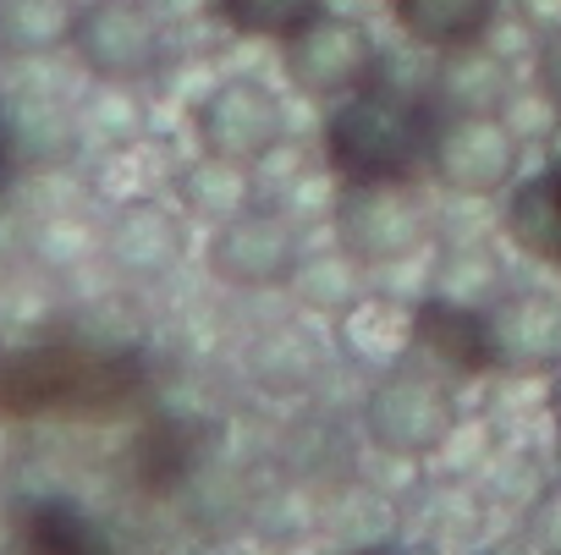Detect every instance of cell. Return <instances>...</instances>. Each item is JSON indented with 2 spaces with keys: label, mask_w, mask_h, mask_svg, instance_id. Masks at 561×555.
Returning a JSON list of instances; mask_svg holds the SVG:
<instances>
[{
  "label": "cell",
  "mask_w": 561,
  "mask_h": 555,
  "mask_svg": "<svg viewBox=\"0 0 561 555\" xmlns=\"http://www.w3.org/2000/svg\"><path fill=\"white\" fill-rule=\"evenodd\" d=\"M435 105L430 89H391L386 78L364 94L331 105L320 154L336 171V182H419L430 154Z\"/></svg>",
  "instance_id": "6da1fadb"
},
{
  "label": "cell",
  "mask_w": 561,
  "mask_h": 555,
  "mask_svg": "<svg viewBox=\"0 0 561 555\" xmlns=\"http://www.w3.org/2000/svg\"><path fill=\"white\" fill-rule=\"evenodd\" d=\"M424 176L451 198H506L523 176V132L506 111H435Z\"/></svg>",
  "instance_id": "7a4b0ae2"
},
{
  "label": "cell",
  "mask_w": 561,
  "mask_h": 555,
  "mask_svg": "<svg viewBox=\"0 0 561 555\" xmlns=\"http://www.w3.org/2000/svg\"><path fill=\"white\" fill-rule=\"evenodd\" d=\"M380 45L369 34V23L320 7L304 28H293L280 39V72H287L293 94L314 100V105H342L353 94H364L369 83H380Z\"/></svg>",
  "instance_id": "3957f363"
},
{
  "label": "cell",
  "mask_w": 561,
  "mask_h": 555,
  "mask_svg": "<svg viewBox=\"0 0 561 555\" xmlns=\"http://www.w3.org/2000/svg\"><path fill=\"white\" fill-rule=\"evenodd\" d=\"M331 226L336 247H347L364 269L408 264L435 242V215L419 182H342Z\"/></svg>",
  "instance_id": "277c9868"
},
{
  "label": "cell",
  "mask_w": 561,
  "mask_h": 555,
  "mask_svg": "<svg viewBox=\"0 0 561 555\" xmlns=\"http://www.w3.org/2000/svg\"><path fill=\"white\" fill-rule=\"evenodd\" d=\"M309 247H304V220L280 204L259 198L242 215L220 220L209 231V275L231 292H280L298 281Z\"/></svg>",
  "instance_id": "5b68a950"
},
{
  "label": "cell",
  "mask_w": 561,
  "mask_h": 555,
  "mask_svg": "<svg viewBox=\"0 0 561 555\" xmlns=\"http://www.w3.org/2000/svg\"><path fill=\"white\" fill-rule=\"evenodd\" d=\"M364 424L386 456H435L457 429V396L440 369L397 363V369L375 374Z\"/></svg>",
  "instance_id": "8992f818"
},
{
  "label": "cell",
  "mask_w": 561,
  "mask_h": 555,
  "mask_svg": "<svg viewBox=\"0 0 561 555\" xmlns=\"http://www.w3.org/2000/svg\"><path fill=\"white\" fill-rule=\"evenodd\" d=\"M193 143L198 154L259 165L287 143V105H280V94L264 78L231 72L193 100Z\"/></svg>",
  "instance_id": "52a82bcc"
},
{
  "label": "cell",
  "mask_w": 561,
  "mask_h": 555,
  "mask_svg": "<svg viewBox=\"0 0 561 555\" xmlns=\"http://www.w3.org/2000/svg\"><path fill=\"white\" fill-rule=\"evenodd\" d=\"M72 56L94 83L138 89L171 56V28L149 12V0H89L72 28Z\"/></svg>",
  "instance_id": "ba28073f"
},
{
  "label": "cell",
  "mask_w": 561,
  "mask_h": 555,
  "mask_svg": "<svg viewBox=\"0 0 561 555\" xmlns=\"http://www.w3.org/2000/svg\"><path fill=\"white\" fill-rule=\"evenodd\" d=\"M413 336H419V352L446 374H495L501 369L490 309H479V303H457V298L435 292L413 309Z\"/></svg>",
  "instance_id": "9c48e42d"
},
{
  "label": "cell",
  "mask_w": 561,
  "mask_h": 555,
  "mask_svg": "<svg viewBox=\"0 0 561 555\" xmlns=\"http://www.w3.org/2000/svg\"><path fill=\"white\" fill-rule=\"evenodd\" d=\"M501 369L512 374H556L561 369V298L556 292H506L490 309Z\"/></svg>",
  "instance_id": "30bf717a"
},
{
  "label": "cell",
  "mask_w": 561,
  "mask_h": 555,
  "mask_svg": "<svg viewBox=\"0 0 561 555\" xmlns=\"http://www.w3.org/2000/svg\"><path fill=\"white\" fill-rule=\"evenodd\" d=\"M413 309L419 303H397V298H380V292H364L353 309H342L336 320V342L347 352V363L369 369V374H386L397 363H408L419 352V336H413Z\"/></svg>",
  "instance_id": "8fae6325"
},
{
  "label": "cell",
  "mask_w": 561,
  "mask_h": 555,
  "mask_svg": "<svg viewBox=\"0 0 561 555\" xmlns=\"http://www.w3.org/2000/svg\"><path fill=\"white\" fill-rule=\"evenodd\" d=\"M424 89H430L435 111H506L517 100L506 56H495L484 39L462 45V50H440Z\"/></svg>",
  "instance_id": "7c38bea8"
},
{
  "label": "cell",
  "mask_w": 561,
  "mask_h": 555,
  "mask_svg": "<svg viewBox=\"0 0 561 555\" xmlns=\"http://www.w3.org/2000/svg\"><path fill=\"white\" fill-rule=\"evenodd\" d=\"M111 258L116 269L154 281V275L176 269L182 258V215H171L160 198H127L111 220Z\"/></svg>",
  "instance_id": "4fadbf2b"
},
{
  "label": "cell",
  "mask_w": 561,
  "mask_h": 555,
  "mask_svg": "<svg viewBox=\"0 0 561 555\" xmlns=\"http://www.w3.org/2000/svg\"><path fill=\"white\" fill-rule=\"evenodd\" d=\"M495 12H501V0H391L397 28L430 56L479 45L490 34Z\"/></svg>",
  "instance_id": "5bb4252c"
},
{
  "label": "cell",
  "mask_w": 561,
  "mask_h": 555,
  "mask_svg": "<svg viewBox=\"0 0 561 555\" xmlns=\"http://www.w3.org/2000/svg\"><path fill=\"white\" fill-rule=\"evenodd\" d=\"M176 198H182L187 215L220 226V220L242 215L248 204H259V176H253V165H231V160L198 154L193 165L176 171Z\"/></svg>",
  "instance_id": "9a60e30c"
},
{
  "label": "cell",
  "mask_w": 561,
  "mask_h": 555,
  "mask_svg": "<svg viewBox=\"0 0 561 555\" xmlns=\"http://www.w3.org/2000/svg\"><path fill=\"white\" fill-rule=\"evenodd\" d=\"M506 236L523 253L561 264V171L517 176V187L506 193Z\"/></svg>",
  "instance_id": "2e32d148"
},
{
  "label": "cell",
  "mask_w": 561,
  "mask_h": 555,
  "mask_svg": "<svg viewBox=\"0 0 561 555\" xmlns=\"http://www.w3.org/2000/svg\"><path fill=\"white\" fill-rule=\"evenodd\" d=\"M78 0H0V45L12 56H56L72 50Z\"/></svg>",
  "instance_id": "e0dca14e"
},
{
  "label": "cell",
  "mask_w": 561,
  "mask_h": 555,
  "mask_svg": "<svg viewBox=\"0 0 561 555\" xmlns=\"http://www.w3.org/2000/svg\"><path fill=\"white\" fill-rule=\"evenodd\" d=\"M325 0H215V18L242 34V39H287L293 28H304Z\"/></svg>",
  "instance_id": "ac0fdd59"
},
{
  "label": "cell",
  "mask_w": 561,
  "mask_h": 555,
  "mask_svg": "<svg viewBox=\"0 0 561 555\" xmlns=\"http://www.w3.org/2000/svg\"><path fill=\"white\" fill-rule=\"evenodd\" d=\"M358 275H364V264H358L347 247H336V253H320V258L309 253L293 287H304L309 309H320V314H342V309H353V303L364 298Z\"/></svg>",
  "instance_id": "d6986e66"
},
{
  "label": "cell",
  "mask_w": 561,
  "mask_h": 555,
  "mask_svg": "<svg viewBox=\"0 0 561 555\" xmlns=\"http://www.w3.org/2000/svg\"><path fill=\"white\" fill-rule=\"evenodd\" d=\"M39 555H94L89 550V533L72 522V517H61V511H50L45 522H39Z\"/></svg>",
  "instance_id": "ffe728a7"
},
{
  "label": "cell",
  "mask_w": 561,
  "mask_h": 555,
  "mask_svg": "<svg viewBox=\"0 0 561 555\" xmlns=\"http://www.w3.org/2000/svg\"><path fill=\"white\" fill-rule=\"evenodd\" d=\"M534 94L556 111V122H561V34H550V39H539V56H534Z\"/></svg>",
  "instance_id": "44dd1931"
},
{
  "label": "cell",
  "mask_w": 561,
  "mask_h": 555,
  "mask_svg": "<svg viewBox=\"0 0 561 555\" xmlns=\"http://www.w3.org/2000/svg\"><path fill=\"white\" fill-rule=\"evenodd\" d=\"M512 18H517V28L539 45V39L561 34V0H512Z\"/></svg>",
  "instance_id": "7402d4cb"
},
{
  "label": "cell",
  "mask_w": 561,
  "mask_h": 555,
  "mask_svg": "<svg viewBox=\"0 0 561 555\" xmlns=\"http://www.w3.org/2000/svg\"><path fill=\"white\" fill-rule=\"evenodd\" d=\"M149 12L165 23V28H187L198 18H215V0H149Z\"/></svg>",
  "instance_id": "603a6c76"
},
{
  "label": "cell",
  "mask_w": 561,
  "mask_h": 555,
  "mask_svg": "<svg viewBox=\"0 0 561 555\" xmlns=\"http://www.w3.org/2000/svg\"><path fill=\"white\" fill-rule=\"evenodd\" d=\"M534 533H539V544H545L550 555H561V489H550V495L539 500V511H534Z\"/></svg>",
  "instance_id": "cb8c5ba5"
},
{
  "label": "cell",
  "mask_w": 561,
  "mask_h": 555,
  "mask_svg": "<svg viewBox=\"0 0 561 555\" xmlns=\"http://www.w3.org/2000/svg\"><path fill=\"white\" fill-rule=\"evenodd\" d=\"M550 413H556V424H561V369L550 374Z\"/></svg>",
  "instance_id": "d4e9b609"
},
{
  "label": "cell",
  "mask_w": 561,
  "mask_h": 555,
  "mask_svg": "<svg viewBox=\"0 0 561 555\" xmlns=\"http://www.w3.org/2000/svg\"><path fill=\"white\" fill-rule=\"evenodd\" d=\"M358 555H397V550H358Z\"/></svg>",
  "instance_id": "484cf974"
},
{
  "label": "cell",
  "mask_w": 561,
  "mask_h": 555,
  "mask_svg": "<svg viewBox=\"0 0 561 555\" xmlns=\"http://www.w3.org/2000/svg\"><path fill=\"white\" fill-rule=\"evenodd\" d=\"M78 7H89V0H78Z\"/></svg>",
  "instance_id": "4316f807"
}]
</instances>
